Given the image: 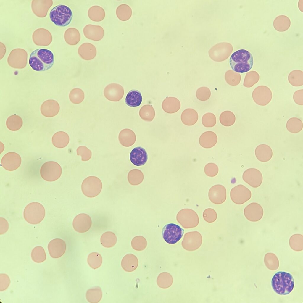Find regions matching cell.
<instances>
[{"label": "cell", "mask_w": 303, "mask_h": 303, "mask_svg": "<svg viewBox=\"0 0 303 303\" xmlns=\"http://www.w3.org/2000/svg\"><path fill=\"white\" fill-rule=\"evenodd\" d=\"M184 229L179 225L173 223H167L163 228L162 235L163 239L167 244H174L182 238Z\"/></svg>", "instance_id": "cell-6"}, {"label": "cell", "mask_w": 303, "mask_h": 303, "mask_svg": "<svg viewBox=\"0 0 303 303\" xmlns=\"http://www.w3.org/2000/svg\"><path fill=\"white\" fill-rule=\"evenodd\" d=\"M78 155H80L81 160L86 161L89 160L92 155L91 151L87 147L85 146H80L76 150Z\"/></svg>", "instance_id": "cell-38"}, {"label": "cell", "mask_w": 303, "mask_h": 303, "mask_svg": "<svg viewBox=\"0 0 303 303\" xmlns=\"http://www.w3.org/2000/svg\"><path fill=\"white\" fill-rule=\"evenodd\" d=\"M48 249L51 256L58 258L62 256L66 249L65 241L60 238H55L51 241L48 245Z\"/></svg>", "instance_id": "cell-17"}, {"label": "cell", "mask_w": 303, "mask_h": 303, "mask_svg": "<svg viewBox=\"0 0 303 303\" xmlns=\"http://www.w3.org/2000/svg\"><path fill=\"white\" fill-rule=\"evenodd\" d=\"M102 185L101 180L95 176H89L83 181L81 186L83 194L89 198L98 195L102 190Z\"/></svg>", "instance_id": "cell-7"}, {"label": "cell", "mask_w": 303, "mask_h": 303, "mask_svg": "<svg viewBox=\"0 0 303 303\" xmlns=\"http://www.w3.org/2000/svg\"><path fill=\"white\" fill-rule=\"evenodd\" d=\"M91 225V217L85 213H81L76 215L72 222L74 229L80 233H85L88 231Z\"/></svg>", "instance_id": "cell-13"}, {"label": "cell", "mask_w": 303, "mask_h": 303, "mask_svg": "<svg viewBox=\"0 0 303 303\" xmlns=\"http://www.w3.org/2000/svg\"><path fill=\"white\" fill-rule=\"evenodd\" d=\"M211 95L209 89L206 87H202L198 88L196 92L197 99L201 101H205L208 99Z\"/></svg>", "instance_id": "cell-37"}, {"label": "cell", "mask_w": 303, "mask_h": 303, "mask_svg": "<svg viewBox=\"0 0 303 303\" xmlns=\"http://www.w3.org/2000/svg\"><path fill=\"white\" fill-rule=\"evenodd\" d=\"M23 121L22 119L17 115H13L9 117L6 120L7 128L12 131H17L22 127Z\"/></svg>", "instance_id": "cell-26"}, {"label": "cell", "mask_w": 303, "mask_h": 303, "mask_svg": "<svg viewBox=\"0 0 303 303\" xmlns=\"http://www.w3.org/2000/svg\"><path fill=\"white\" fill-rule=\"evenodd\" d=\"M219 120L222 125L225 126L233 125L236 121V117L234 114L230 111H225L220 115Z\"/></svg>", "instance_id": "cell-29"}, {"label": "cell", "mask_w": 303, "mask_h": 303, "mask_svg": "<svg viewBox=\"0 0 303 303\" xmlns=\"http://www.w3.org/2000/svg\"><path fill=\"white\" fill-rule=\"evenodd\" d=\"M117 241V237L115 234L111 231L104 233L101 236L100 242L101 244L106 248L113 247Z\"/></svg>", "instance_id": "cell-27"}, {"label": "cell", "mask_w": 303, "mask_h": 303, "mask_svg": "<svg viewBox=\"0 0 303 303\" xmlns=\"http://www.w3.org/2000/svg\"><path fill=\"white\" fill-rule=\"evenodd\" d=\"M252 96L254 101L257 104L265 106L271 101L272 93L266 86H260L255 88L252 92Z\"/></svg>", "instance_id": "cell-10"}, {"label": "cell", "mask_w": 303, "mask_h": 303, "mask_svg": "<svg viewBox=\"0 0 303 303\" xmlns=\"http://www.w3.org/2000/svg\"><path fill=\"white\" fill-rule=\"evenodd\" d=\"M142 101L141 93L137 90H132L128 93L125 97V102L128 106L135 107L139 106Z\"/></svg>", "instance_id": "cell-22"}, {"label": "cell", "mask_w": 303, "mask_h": 303, "mask_svg": "<svg viewBox=\"0 0 303 303\" xmlns=\"http://www.w3.org/2000/svg\"><path fill=\"white\" fill-rule=\"evenodd\" d=\"M218 170V167L217 165L213 163L207 164L204 168L205 174L209 177H212L215 176L217 174Z\"/></svg>", "instance_id": "cell-39"}, {"label": "cell", "mask_w": 303, "mask_h": 303, "mask_svg": "<svg viewBox=\"0 0 303 303\" xmlns=\"http://www.w3.org/2000/svg\"><path fill=\"white\" fill-rule=\"evenodd\" d=\"M124 94L123 87L120 84L112 83L107 85L104 91L105 97L109 101H117L123 98Z\"/></svg>", "instance_id": "cell-14"}, {"label": "cell", "mask_w": 303, "mask_h": 303, "mask_svg": "<svg viewBox=\"0 0 303 303\" xmlns=\"http://www.w3.org/2000/svg\"><path fill=\"white\" fill-rule=\"evenodd\" d=\"M87 262L89 266L94 269L99 268L101 265L102 259L101 255L96 252L90 254L87 258Z\"/></svg>", "instance_id": "cell-31"}, {"label": "cell", "mask_w": 303, "mask_h": 303, "mask_svg": "<svg viewBox=\"0 0 303 303\" xmlns=\"http://www.w3.org/2000/svg\"><path fill=\"white\" fill-rule=\"evenodd\" d=\"M131 162L137 166L144 165L148 160L147 153L145 149L141 146L133 148L130 154Z\"/></svg>", "instance_id": "cell-18"}, {"label": "cell", "mask_w": 303, "mask_h": 303, "mask_svg": "<svg viewBox=\"0 0 303 303\" xmlns=\"http://www.w3.org/2000/svg\"><path fill=\"white\" fill-rule=\"evenodd\" d=\"M102 295L101 288L99 286H96L87 291L86 297V299L89 302L91 303H97L101 300Z\"/></svg>", "instance_id": "cell-25"}, {"label": "cell", "mask_w": 303, "mask_h": 303, "mask_svg": "<svg viewBox=\"0 0 303 303\" xmlns=\"http://www.w3.org/2000/svg\"><path fill=\"white\" fill-rule=\"evenodd\" d=\"M217 141V136L214 132L207 131L201 135L199 138V142L202 147L205 148H210L216 144Z\"/></svg>", "instance_id": "cell-20"}, {"label": "cell", "mask_w": 303, "mask_h": 303, "mask_svg": "<svg viewBox=\"0 0 303 303\" xmlns=\"http://www.w3.org/2000/svg\"><path fill=\"white\" fill-rule=\"evenodd\" d=\"M286 127L288 131L292 133H297L300 132L303 128V123L301 120L296 117L291 118L287 121Z\"/></svg>", "instance_id": "cell-28"}, {"label": "cell", "mask_w": 303, "mask_h": 303, "mask_svg": "<svg viewBox=\"0 0 303 303\" xmlns=\"http://www.w3.org/2000/svg\"><path fill=\"white\" fill-rule=\"evenodd\" d=\"M203 216L204 220L209 223L214 222L217 218L216 212L212 208H208L204 210Z\"/></svg>", "instance_id": "cell-40"}, {"label": "cell", "mask_w": 303, "mask_h": 303, "mask_svg": "<svg viewBox=\"0 0 303 303\" xmlns=\"http://www.w3.org/2000/svg\"><path fill=\"white\" fill-rule=\"evenodd\" d=\"M33 260L37 263L42 262L46 259V254L43 248L41 246L35 247L31 253Z\"/></svg>", "instance_id": "cell-35"}, {"label": "cell", "mask_w": 303, "mask_h": 303, "mask_svg": "<svg viewBox=\"0 0 303 303\" xmlns=\"http://www.w3.org/2000/svg\"><path fill=\"white\" fill-rule=\"evenodd\" d=\"M45 211L43 206L37 202H32L25 208L23 215L25 220L29 223L36 224L41 222L44 218Z\"/></svg>", "instance_id": "cell-5"}, {"label": "cell", "mask_w": 303, "mask_h": 303, "mask_svg": "<svg viewBox=\"0 0 303 303\" xmlns=\"http://www.w3.org/2000/svg\"><path fill=\"white\" fill-rule=\"evenodd\" d=\"M243 180L253 188L259 186L262 182V173L258 169L251 168L246 170L242 175Z\"/></svg>", "instance_id": "cell-12"}, {"label": "cell", "mask_w": 303, "mask_h": 303, "mask_svg": "<svg viewBox=\"0 0 303 303\" xmlns=\"http://www.w3.org/2000/svg\"><path fill=\"white\" fill-rule=\"evenodd\" d=\"M69 99L73 103L78 104L81 103L84 99V94L82 90L78 88L71 90L69 94Z\"/></svg>", "instance_id": "cell-33"}, {"label": "cell", "mask_w": 303, "mask_h": 303, "mask_svg": "<svg viewBox=\"0 0 303 303\" xmlns=\"http://www.w3.org/2000/svg\"><path fill=\"white\" fill-rule=\"evenodd\" d=\"M69 137L66 132L60 131L55 133L53 136L52 141L56 147L62 148L67 146L69 142Z\"/></svg>", "instance_id": "cell-24"}, {"label": "cell", "mask_w": 303, "mask_h": 303, "mask_svg": "<svg viewBox=\"0 0 303 303\" xmlns=\"http://www.w3.org/2000/svg\"><path fill=\"white\" fill-rule=\"evenodd\" d=\"M60 107L56 101L49 99L44 101L41 105V111L42 114L47 117H51L56 115L59 112Z\"/></svg>", "instance_id": "cell-19"}, {"label": "cell", "mask_w": 303, "mask_h": 303, "mask_svg": "<svg viewBox=\"0 0 303 303\" xmlns=\"http://www.w3.org/2000/svg\"><path fill=\"white\" fill-rule=\"evenodd\" d=\"M22 159L17 153L11 152L6 153L2 158L1 164L7 170L12 171L17 169L20 166Z\"/></svg>", "instance_id": "cell-11"}, {"label": "cell", "mask_w": 303, "mask_h": 303, "mask_svg": "<svg viewBox=\"0 0 303 303\" xmlns=\"http://www.w3.org/2000/svg\"><path fill=\"white\" fill-rule=\"evenodd\" d=\"M229 63L231 68L234 71L238 73H245L250 71L253 67L254 57L248 50L241 49L231 54Z\"/></svg>", "instance_id": "cell-2"}, {"label": "cell", "mask_w": 303, "mask_h": 303, "mask_svg": "<svg viewBox=\"0 0 303 303\" xmlns=\"http://www.w3.org/2000/svg\"><path fill=\"white\" fill-rule=\"evenodd\" d=\"M0 232L1 235L5 233L9 228V224L7 221L4 218L0 217Z\"/></svg>", "instance_id": "cell-42"}, {"label": "cell", "mask_w": 303, "mask_h": 303, "mask_svg": "<svg viewBox=\"0 0 303 303\" xmlns=\"http://www.w3.org/2000/svg\"><path fill=\"white\" fill-rule=\"evenodd\" d=\"M255 155L257 159L262 162L270 160L273 156V151L268 145L261 144L257 146L255 150Z\"/></svg>", "instance_id": "cell-21"}, {"label": "cell", "mask_w": 303, "mask_h": 303, "mask_svg": "<svg viewBox=\"0 0 303 303\" xmlns=\"http://www.w3.org/2000/svg\"><path fill=\"white\" fill-rule=\"evenodd\" d=\"M0 291H3L8 288L10 283V279L6 274H0Z\"/></svg>", "instance_id": "cell-41"}, {"label": "cell", "mask_w": 303, "mask_h": 303, "mask_svg": "<svg viewBox=\"0 0 303 303\" xmlns=\"http://www.w3.org/2000/svg\"><path fill=\"white\" fill-rule=\"evenodd\" d=\"M54 61V55L51 51L46 49L38 48L30 53L29 64L34 70L41 72L51 69Z\"/></svg>", "instance_id": "cell-1"}, {"label": "cell", "mask_w": 303, "mask_h": 303, "mask_svg": "<svg viewBox=\"0 0 303 303\" xmlns=\"http://www.w3.org/2000/svg\"><path fill=\"white\" fill-rule=\"evenodd\" d=\"M208 196L210 201L216 204L224 202L226 199V191L223 185L217 184L212 186L209 190Z\"/></svg>", "instance_id": "cell-16"}, {"label": "cell", "mask_w": 303, "mask_h": 303, "mask_svg": "<svg viewBox=\"0 0 303 303\" xmlns=\"http://www.w3.org/2000/svg\"><path fill=\"white\" fill-rule=\"evenodd\" d=\"M49 17L56 26L64 27L69 25L73 17L72 9L68 6L59 4L54 6L50 10Z\"/></svg>", "instance_id": "cell-4"}, {"label": "cell", "mask_w": 303, "mask_h": 303, "mask_svg": "<svg viewBox=\"0 0 303 303\" xmlns=\"http://www.w3.org/2000/svg\"><path fill=\"white\" fill-rule=\"evenodd\" d=\"M132 11L129 6L126 4H122L119 6L116 10L117 17L121 20L126 21L131 17Z\"/></svg>", "instance_id": "cell-30"}, {"label": "cell", "mask_w": 303, "mask_h": 303, "mask_svg": "<svg viewBox=\"0 0 303 303\" xmlns=\"http://www.w3.org/2000/svg\"><path fill=\"white\" fill-rule=\"evenodd\" d=\"M260 79L259 74L255 71L247 73L245 78L243 85L246 87H251L257 83Z\"/></svg>", "instance_id": "cell-34"}, {"label": "cell", "mask_w": 303, "mask_h": 303, "mask_svg": "<svg viewBox=\"0 0 303 303\" xmlns=\"http://www.w3.org/2000/svg\"><path fill=\"white\" fill-rule=\"evenodd\" d=\"M226 82L231 86H236L238 85L241 80L240 74L232 70L227 71L225 75Z\"/></svg>", "instance_id": "cell-32"}, {"label": "cell", "mask_w": 303, "mask_h": 303, "mask_svg": "<svg viewBox=\"0 0 303 303\" xmlns=\"http://www.w3.org/2000/svg\"><path fill=\"white\" fill-rule=\"evenodd\" d=\"M273 290L280 295H287L293 290L294 281L292 275L284 271H279L273 275L271 280Z\"/></svg>", "instance_id": "cell-3"}, {"label": "cell", "mask_w": 303, "mask_h": 303, "mask_svg": "<svg viewBox=\"0 0 303 303\" xmlns=\"http://www.w3.org/2000/svg\"><path fill=\"white\" fill-rule=\"evenodd\" d=\"M202 123L203 125L206 127H212L216 124V117L212 113L208 112L204 114L202 117Z\"/></svg>", "instance_id": "cell-36"}, {"label": "cell", "mask_w": 303, "mask_h": 303, "mask_svg": "<svg viewBox=\"0 0 303 303\" xmlns=\"http://www.w3.org/2000/svg\"><path fill=\"white\" fill-rule=\"evenodd\" d=\"M252 194L250 190L244 186L240 184L232 188L230 191V197L234 203L243 204L250 199Z\"/></svg>", "instance_id": "cell-9"}, {"label": "cell", "mask_w": 303, "mask_h": 303, "mask_svg": "<svg viewBox=\"0 0 303 303\" xmlns=\"http://www.w3.org/2000/svg\"><path fill=\"white\" fill-rule=\"evenodd\" d=\"M62 173L60 165L57 162L50 161L44 163L41 166L40 174L45 180L50 182L58 179Z\"/></svg>", "instance_id": "cell-8"}, {"label": "cell", "mask_w": 303, "mask_h": 303, "mask_svg": "<svg viewBox=\"0 0 303 303\" xmlns=\"http://www.w3.org/2000/svg\"><path fill=\"white\" fill-rule=\"evenodd\" d=\"M244 214L248 220L252 222H257L262 218L263 210L262 206L259 204L253 202L245 208Z\"/></svg>", "instance_id": "cell-15"}, {"label": "cell", "mask_w": 303, "mask_h": 303, "mask_svg": "<svg viewBox=\"0 0 303 303\" xmlns=\"http://www.w3.org/2000/svg\"><path fill=\"white\" fill-rule=\"evenodd\" d=\"M181 118L183 123L185 125L191 126L196 123L198 119V115L194 109L188 108L182 112Z\"/></svg>", "instance_id": "cell-23"}]
</instances>
